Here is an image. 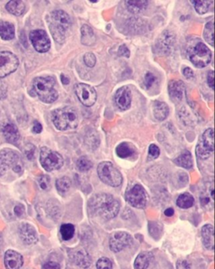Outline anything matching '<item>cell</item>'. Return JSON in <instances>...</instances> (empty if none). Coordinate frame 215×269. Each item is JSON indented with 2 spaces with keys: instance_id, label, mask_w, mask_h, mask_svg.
Here are the masks:
<instances>
[{
  "instance_id": "obj_36",
  "label": "cell",
  "mask_w": 215,
  "mask_h": 269,
  "mask_svg": "<svg viewBox=\"0 0 215 269\" xmlns=\"http://www.w3.org/2000/svg\"><path fill=\"white\" fill-rule=\"evenodd\" d=\"M214 29H215L214 21H211L206 24L204 31H203L204 39L206 40V42H209L211 45H214V35H215Z\"/></svg>"
},
{
  "instance_id": "obj_11",
  "label": "cell",
  "mask_w": 215,
  "mask_h": 269,
  "mask_svg": "<svg viewBox=\"0 0 215 269\" xmlns=\"http://www.w3.org/2000/svg\"><path fill=\"white\" fill-rule=\"evenodd\" d=\"M19 59L10 51H0V78L11 74L18 68Z\"/></svg>"
},
{
  "instance_id": "obj_4",
  "label": "cell",
  "mask_w": 215,
  "mask_h": 269,
  "mask_svg": "<svg viewBox=\"0 0 215 269\" xmlns=\"http://www.w3.org/2000/svg\"><path fill=\"white\" fill-rule=\"evenodd\" d=\"M55 84L56 80L52 77H38L33 81L34 92L42 102L51 104L58 98Z\"/></svg>"
},
{
  "instance_id": "obj_47",
  "label": "cell",
  "mask_w": 215,
  "mask_h": 269,
  "mask_svg": "<svg viewBox=\"0 0 215 269\" xmlns=\"http://www.w3.org/2000/svg\"><path fill=\"white\" fill-rule=\"evenodd\" d=\"M42 269H61V267L56 262H47L43 265Z\"/></svg>"
},
{
  "instance_id": "obj_44",
  "label": "cell",
  "mask_w": 215,
  "mask_h": 269,
  "mask_svg": "<svg viewBox=\"0 0 215 269\" xmlns=\"http://www.w3.org/2000/svg\"><path fill=\"white\" fill-rule=\"evenodd\" d=\"M118 54L120 57H129L130 51L129 50L128 47L126 45H120L118 51Z\"/></svg>"
},
{
  "instance_id": "obj_8",
  "label": "cell",
  "mask_w": 215,
  "mask_h": 269,
  "mask_svg": "<svg viewBox=\"0 0 215 269\" xmlns=\"http://www.w3.org/2000/svg\"><path fill=\"white\" fill-rule=\"evenodd\" d=\"M40 161L43 168L47 172L58 170L64 163L62 155L48 147H42L41 149Z\"/></svg>"
},
{
  "instance_id": "obj_24",
  "label": "cell",
  "mask_w": 215,
  "mask_h": 269,
  "mask_svg": "<svg viewBox=\"0 0 215 269\" xmlns=\"http://www.w3.org/2000/svg\"><path fill=\"white\" fill-rule=\"evenodd\" d=\"M15 36V25L8 21H0V37L4 41H10Z\"/></svg>"
},
{
  "instance_id": "obj_42",
  "label": "cell",
  "mask_w": 215,
  "mask_h": 269,
  "mask_svg": "<svg viewBox=\"0 0 215 269\" xmlns=\"http://www.w3.org/2000/svg\"><path fill=\"white\" fill-rule=\"evenodd\" d=\"M149 155L150 157L155 159L158 157L160 155V149L159 147L155 145V144H151L149 147Z\"/></svg>"
},
{
  "instance_id": "obj_2",
  "label": "cell",
  "mask_w": 215,
  "mask_h": 269,
  "mask_svg": "<svg viewBox=\"0 0 215 269\" xmlns=\"http://www.w3.org/2000/svg\"><path fill=\"white\" fill-rule=\"evenodd\" d=\"M71 24L72 21L67 13L60 9L51 12L49 27L54 40L57 43H64L66 40V32L68 30Z\"/></svg>"
},
{
  "instance_id": "obj_52",
  "label": "cell",
  "mask_w": 215,
  "mask_h": 269,
  "mask_svg": "<svg viewBox=\"0 0 215 269\" xmlns=\"http://www.w3.org/2000/svg\"><path fill=\"white\" fill-rule=\"evenodd\" d=\"M165 215H167V216H168V217H170V216H172V215H174L173 209H172V208H169V209H166V211H165Z\"/></svg>"
},
{
  "instance_id": "obj_50",
  "label": "cell",
  "mask_w": 215,
  "mask_h": 269,
  "mask_svg": "<svg viewBox=\"0 0 215 269\" xmlns=\"http://www.w3.org/2000/svg\"><path fill=\"white\" fill-rule=\"evenodd\" d=\"M183 75L188 79H191V78L194 77L193 70L191 68H189V67H185V68L183 69Z\"/></svg>"
},
{
  "instance_id": "obj_3",
  "label": "cell",
  "mask_w": 215,
  "mask_h": 269,
  "mask_svg": "<svg viewBox=\"0 0 215 269\" xmlns=\"http://www.w3.org/2000/svg\"><path fill=\"white\" fill-rule=\"evenodd\" d=\"M54 126L59 131H70L77 128L79 122L77 111L72 107L57 109L51 113Z\"/></svg>"
},
{
  "instance_id": "obj_1",
  "label": "cell",
  "mask_w": 215,
  "mask_h": 269,
  "mask_svg": "<svg viewBox=\"0 0 215 269\" xmlns=\"http://www.w3.org/2000/svg\"><path fill=\"white\" fill-rule=\"evenodd\" d=\"M88 209L93 215L108 221L119 214L120 203L112 195L98 194L90 199Z\"/></svg>"
},
{
  "instance_id": "obj_26",
  "label": "cell",
  "mask_w": 215,
  "mask_h": 269,
  "mask_svg": "<svg viewBox=\"0 0 215 269\" xmlns=\"http://www.w3.org/2000/svg\"><path fill=\"white\" fill-rule=\"evenodd\" d=\"M95 35L93 29L87 25L84 24L81 28V42L85 45H92L95 42Z\"/></svg>"
},
{
  "instance_id": "obj_15",
  "label": "cell",
  "mask_w": 215,
  "mask_h": 269,
  "mask_svg": "<svg viewBox=\"0 0 215 269\" xmlns=\"http://www.w3.org/2000/svg\"><path fill=\"white\" fill-rule=\"evenodd\" d=\"M131 91L128 87H122L117 90L114 101L121 111H126L131 105Z\"/></svg>"
},
{
  "instance_id": "obj_25",
  "label": "cell",
  "mask_w": 215,
  "mask_h": 269,
  "mask_svg": "<svg viewBox=\"0 0 215 269\" xmlns=\"http://www.w3.org/2000/svg\"><path fill=\"white\" fill-rule=\"evenodd\" d=\"M153 114L159 121L166 120L169 114V107L164 102L155 101L153 107Z\"/></svg>"
},
{
  "instance_id": "obj_5",
  "label": "cell",
  "mask_w": 215,
  "mask_h": 269,
  "mask_svg": "<svg viewBox=\"0 0 215 269\" xmlns=\"http://www.w3.org/2000/svg\"><path fill=\"white\" fill-rule=\"evenodd\" d=\"M187 52L190 62L198 68L208 66L212 59L211 51L200 41L192 43L188 46Z\"/></svg>"
},
{
  "instance_id": "obj_28",
  "label": "cell",
  "mask_w": 215,
  "mask_h": 269,
  "mask_svg": "<svg viewBox=\"0 0 215 269\" xmlns=\"http://www.w3.org/2000/svg\"><path fill=\"white\" fill-rule=\"evenodd\" d=\"M174 162L177 166L182 167V168H186V169H191L193 168V157H192L191 153L188 151H184L181 155L178 156L175 160Z\"/></svg>"
},
{
  "instance_id": "obj_48",
  "label": "cell",
  "mask_w": 215,
  "mask_h": 269,
  "mask_svg": "<svg viewBox=\"0 0 215 269\" xmlns=\"http://www.w3.org/2000/svg\"><path fill=\"white\" fill-rule=\"evenodd\" d=\"M24 207L21 203H19L15 207V214L17 217H21L22 215H24Z\"/></svg>"
},
{
  "instance_id": "obj_53",
  "label": "cell",
  "mask_w": 215,
  "mask_h": 269,
  "mask_svg": "<svg viewBox=\"0 0 215 269\" xmlns=\"http://www.w3.org/2000/svg\"><path fill=\"white\" fill-rule=\"evenodd\" d=\"M61 80L63 82V84H69V78L65 76L64 74L61 75Z\"/></svg>"
},
{
  "instance_id": "obj_17",
  "label": "cell",
  "mask_w": 215,
  "mask_h": 269,
  "mask_svg": "<svg viewBox=\"0 0 215 269\" xmlns=\"http://www.w3.org/2000/svg\"><path fill=\"white\" fill-rule=\"evenodd\" d=\"M24 263L22 255L14 250H8L4 254V265L6 269H21Z\"/></svg>"
},
{
  "instance_id": "obj_9",
  "label": "cell",
  "mask_w": 215,
  "mask_h": 269,
  "mask_svg": "<svg viewBox=\"0 0 215 269\" xmlns=\"http://www.w3.org/2000/svg\"><path fill=\"white\" fill-rule=\"evenodd\" d=\"M215 150V136L214 130L212 128L208 129L201 135L199 141L196 147V153L197 157L205 160L212 155Z\"/></svg>"
},
{
  "instance_id": "obj_12",
  "label": "cell",
  "mask_w": 215,
  "mask_h": 269,
  "mask_svg": "<svg viewBox=\"0 0 215 269\" xmlns=\"http://www.w3.org/2000/svg\"><path fill=\"white\" fill-rule=\"evenodd\" d=\"M75 93L79 101L86 107H91L97 100V92L93 88L85 84H76Z\"/></svg>"
},
{
  "instance_id": "obj_10",
  "label": "cell",
  "mask_w": 215,
  "mask_h": 269,
  "mask_svg": "<svg viewBox=\"0 0 215 269\" xmlns=\"http://www.w3.org/2000/svg\"><path fill=\"white\" fill-rule=\"evenodd\" d=\"M126 201L129 204L137 209H143L147 205V195L143 187L134 184L129 188L126 194Z\"/></svg>"
},
{
  "instance_id": "obj_39",
  "label": "cell",
  "mask_w": 215,
  "mask_h": 269,
  "mask_svg": "<svg viewBox=\"0 0 215 269\" xmlns=\"http://www.w3.org/2000/svg\"><path fill=\"white\" fill-rule=\"evenodd\" d=\"M39 185L43 190H49L51 188V179L47 175H42L39 178Z\"/></svg>"
},
{
  "instance_id": "obj_51",
  "label": "cell",
  "mask_w": 215,
  "mask_h": 269,
  "mask_svg": "<svg viewBox=\"0 0 215 269\" xmlns=\"http://www.w3.org/2000/svg\"><path fill=\"white\" fill-rule=\"evenodd\" d=\"M32 132L36 133V134H39L42 132V126L41 125V123L38 122V121H35L33 128H32Z\"/></svg>"
},
{
  "instance_id": "obj_32",
  "label": "cell",
  "mask_w": 215,
  "mask_h": 269,
  "mask_svg": "<svg viewBox=\"0 0 215 269\" xmlns=\"http://www.w3.org/2000/svg\"><path fill=\"white\" fill-rule=\"evenodd\" d=\"M194 199L190 194H188V193L180 195L178 199H177V201H176L177 206L182 208V209L191 208L194 205Z\"/></svg>"
},
{
  "instance_id": "obj_41",
  "label": "cell",
  "mask_w": 215,
  "mask_h": 269,
  "mask_svg": "<svg viewBox=\"0 0 215 269\" xmlns=\"http://www.w3.org/2000/svg\"><path fill=\"white\" fill-rule=\"evenodd\" d=\"M35 153H36V147L31 144H28L24 147V154L26 156L27 158L29 160H32L35 158Z\"/></svg>"
},
{
  "instance_id": "obj_30",
  "label": "cell",
  "mask_w": 215,
  "mask_h": 269,
  "mask_svg": "<svg viewBox=\"0 0 215 269\" xmlns=\"http://www.w3.org/2000/svg\"><path fill=\"white\" fill-rule=\"evenodd\" d=\"M149 2L147 0H137V1H126V5L127 9L131 13L139 14L147 9Z\"/></svg>"
},
{
  "instance_id": "obj_13",
  "label": "cell",
  "mask_w": 215,
  "mask_h": 269,
  "mask_svg": "<svg viewBox=\"0 0 215 269\" xmlns=\"http://www.w3.org/2000/svg\"><path fill=\"white\" fill-rule=\"evenodd\" d=\"M30 40L36 51L40 53L47 52L51 48V42L45 30H32L30 33Z\"/></svg>"
},
{
  "instance_id": "obj_45",
  "label": "cell",
  "mask_w": 215,
  "mask_h": 269,
  "mask_svg": "<svg viewBox=\"0 0 215 269\" xmlns=\"http://www.w3.org/2000/svg\"><path fill=\"white\" fill-rule=\"evenodd\" d=\"M176 269H191V264L187 260H178L176 263Z\"/></svg>"
},
{
  "instance_id": "obj_34",
  "label": "cell",
  "mask_w": 215,
  "mask_h": 269,
  "mask_svg": "<svg viewBox=\"0 0 215 269\" xmlns=\"http://www.w3.org/2000/svg\"><path fill=\"white\" fill-rule=\"evenodd\" d=\"M71 185H72V182H71V179L67 177H63L61 179H58L57 180V182H56L57 190L62 194H64V193L68 191L70 188H71Z\"/></svg>"
},
{
  "instance_id": "obj_20",
  "label": "cell",
  "mask_w": 215,
  "mask_h": 269,
  "mask_svg": "<svg viewBox=\"0 0 215 269\" xmlns=\"http://www.w3.org/2000/svg\"><path fill=\"white\" fill-rule=\"evenodd\" d=\"M173 34L170 33L169 31H165L156 42V49L160 53H168L172 45H173Z\"/></svg>"
},
{
  "instance_id": "obj_38",
  "label": "cell",
  "mask_w": 215,
  "mask_h": 269,
  "mask_svg": "<svg viewBox=\"0 0 215 269\" xmlns=\"http://www.w3.org/2000/svg\"><path fill=\"white\" fill-rule=\"evenodd\" d=\"M97 269H113V264L108 258L107 257H101L99 261L97 262Z\"/></svg>"
},
{
  "instance_id": "obj_49",
  "label": "cell",
  "mask_w": 215,
  "mask_h": 269,
  "mask_svg": "<svg viewBox=\"0 0 215 269\" xmlns=\"http://www.w3.org/2000/svg\"><path fill=\"white\" fill-rule=\"evenodd\" d=\"M7 93V86L6 84L3 83L2 81H0V99H3Z\"/></svg>"
},
{
  "instance_id": "obj_23",
  "label": "cell",
  "mask_w": 215,
  "mask_h": 269,
  "mask_svg": "<svg viewBox=\"0 0 215 269\" xmlns=\"http://www.w3.org/2000/svg\"><path fill=\"white\" fill-rule=\"evenodd\" d=\"M3 134L6 141L14 145L17 143L21 139V134L17 126L12 123H8L3 126Z\"/></svg>"
},
{
  "instance_id": "obj_40",
  "label": "cell",
  "mask_w": 215,
  "mask_h": 269,
  "mask_svg": "<svg viewBox=\"0 0 215 269\" xmlns=\"http://www.w3.org/2000/svg\"><path fill=\"white\" fill-rule=\"evenodd\" d=\"M84 63L88 67H93L96 64V57L92 52H87L84 57Z\"/></svg>"
},
{
  "instance_id": "obj_16",
  "label": "cell",
  "mask_w": 215,
  "mask_h": 269,
  "mask_svg": "<svg viewBox=\"0 0 215 269\" xmlns=\"http://www.w3.org/2000/svg\"><path fill=\"white\" fill-rule=\"evenodd\" d=\"M19 235L22 242L27 245H32L38 241V235L36 229L31 224L23 223L19 228Z\"/></svg>"
},
{
  "instance_id": "obj_43",
  "label": "cell",
  "mask_w": 215,
  "mask_h": 269,
  "mask_svg": "<svg viewBox=\"0 0 215 269\" xmlns=\"http://www.w3.org/2000/svg\"><path fill=\"white\" fill-rule=\"evenodd\" d=\"M155 77L152 73H150V72L147 73L146 77H145V84H146L147 89H150V88L151 87L154 83H155Z\"/></svg>"
},
{
  "instance_id": "obj_37",
  "label": "cell",
  "mask_w": 215,
  "mask_h": 269,
  "mask_svg": "<svg viewBox=\"0 0 215 269\" xmlns=\"http://www.w3.org/2000/svg\"><path fill=\"white\" fill-rule=\"evenodd\" d=\"M93 167V162L87 157H81L77 161V168L81 172H87Z\"/></svg>"
},
{
  "instance_id": "obj_29",
  "label": "cell",
  "mask_w": 215,
  "mask_h": 269,
  "mask_svg": "<svg viewBox=\"0 0 215 269\" xmlns=\"http://www.w3.org/2000/svg\"><path fill=\"white\" fill-rule=\"evenodd\" d=\"M5 8L10 14L15 16H21L25 11V3L22 1H9Z\"/></svg>"
},
{
  "instance_id": "obj_46",
  "label": "cell",
  "mask_w": 215,
  "mask_h": 269,
  "mask_svg": "<svg viewBox=\"0 0 215 269\" xmlns=\"http://www.w3.org/2000/svg\"><path fill=\"white\" fill-rule=\"evenodd\" d=\"M207 81L210 89L214 90L215 89V72L214 71H209L207 77Z\"/></svg>"
},
{
  "instance_id": "obj_19",
  "label": "cell",
  "mask_w": 215,
  "mask_h": 269,
  "mask_svg": "<svg viewBox=\"0 0 215 269\" xmlns=\"http://www.w3.org/2000/svg\"><path fill=\"white\" fill-rule=\"evenodd\" d=\"M168 91L171 98L174 101L182 100L183 93L185 92V85L180 80H172L168 84Z\"/></svg>"
},
{
  "instance_id": "obj_7",
  "label": "cell",
  "mask_w": 215,
  "mask_h": 269,
  "mask_svg": "<svg viewBox=\"0 0 215 269\" xmlns=\"http://www.w3.org/2000/svg\"><path fill=\"white\" fill-rule=\"evenodd\" d=\"M7 168H12L13 171L20 174L23 170L20 156L12 150H2L0 152V175L5 174Z\"/></svg>"
},
{
  "instance_id": "obj_31",
  "label": "cell",
  "mask_w": 215,
  "mask_h": 269,
  "mask_svg": "<svg viewBox=\"0 0 215 269\" xmlns=\"http://www.w3.org/2000/svg\"><path fill=\"white\" fill-rule=\"evenodd\" d=\"M134 153V148L131 144L128 142H123L120 144L116 148V154L121 158H127L131 157Z\"/></svg>"
},
{
  "instance_id": "obj_18",
  "label": "cell",
  "mask_w": 215,
  "mask_h": 269,
  "mask_svg": "<svg viewBox=\"0 0 215 269\" xmlns=\"http://www.w3.org/2000/svg\"><path fill=\"white\" fill-rule=\"evenodd\" d=\"M201 206L206 210H211L215 205V188L214 183L209 184L205 189L201 192L200 195Z\"/></svg>"
},
{
  "instance_id": "obj_21",
  "label": "cell",
  "mask_w": 215,
  "mask_h": 269,
  "mask_svg": "<svg viewBox=\"0 0 215 269\" xmlns=\"http://www.w3.org/2000/svg\"><path fill=\"white\" fill-rule=\"evenodd\" d=\"M71 257H72V262L75 264H77L78 266L81 267L83 269L89 268L91 263H92L89 255L84 249H79V250L74 251Z\"/></svg>"
},
{
  "instance_id": "obj_6",
  "label": "cell",
  "mask_w": 215,
  "mask_h": 269,
  "mask_svg": "<svg viewBox=\"0 0 215 269\" xmlns=\"http://www.w3.org/2000/svg\"><path fill=\"white\" fill-rule=\"evenodd\" d=\"M98 174L102 182L111 187H119L122 183V175L110 161H103L98 167Z\"/></svg>"
},
{
  "instance_id": "obj_27",
  "label": "cell",
  "mask_w": 215,
  "mask_h": 269,
  "mask_svg": "<svg viewBox=\"0 0 215 269\" xmlns=\"http://www.w3.org/2000/svg\"><path fill=\"white\" fill-rule=\"evenodd\" d=\"M153 259V255L148 251H143L138 255L134 261V267L135 269H147L150 266Z\"/></svg>"
},
{
  "instance_id": "obj_22",
  "label": "cell",
  "mask_w": 215,
  "mask_h": 269,
  "mask_svg": "<svg viewBox=\"0 0 215 269\" xmlns=\"http://www.w3.org/2000/svg\"><path fill=\"white\" fill-rule=\"evenodd\" d=\"M202 239L204 247L208 250H214L215 247V230L212 224H205L201 230Z\"/></svg>"
},
{
  "instance_id": "obj_33",
  "label": "cell",
  "mask_w": 215,
  "mask_h": 269,
  "mask_svg": "<svg viewBox=\"0 0 215 269\" xmlns=\"http://www.w3.org/2000/svg\"><path fill=\"white\" fill-rule=\"evenodd\" d=\"M60 233L64 241L72 239L75 233L74 225L72 224H63L60 228Z\"/></svg>"
},
{
  "instance_id": "obj_35",
  "label": "cell",
  "mask_w": 215,
  "mask_h": 269,
  "mask_svg": "<svg viewBox=\"0 0 215 269\" xmlns=\"http://www.w3.org/2000/svg\"><path fill=\"white\" fill-rule=\"evenodd\" d=\"M191 3L199 15H203L209 11V7L211 5L212 2L211 1H191Z\"/></svg>"
},
{
  "instance_id": "obj_14",
  "label": "cell",
  "mask_w": 215,
  "mask_h": 269,
  "mask_svg": "<svg viewBox=\"0 0 215 269\" xmlns=\"http://www.w3.org/2000/svg\"><path fill=\"white\" fill-rule=\"evenodd\" d=\"M132 243V237L126 232H116L111 236L109 240V247L111 251L114 252H119L124 249L128 247Z\"/></svg>"
}]
</instances>
